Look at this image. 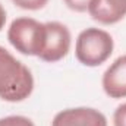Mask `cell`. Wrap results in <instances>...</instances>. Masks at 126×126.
<instances>
[{
	"instance_id": "cell-1",
	"label": "cell",
	"mask_w": 126,
	"mask_h": 126,
	"mask_svg": "<svg viewBox=\"0 0 126 126\" xmlns=\"http://www.w3.org/2000/svg\"><path fill=\"white\" fill-rule=\"evenodd\" d=\"M34 91L31 70L0 46V98L7 103L27 100Z\"/></svg>"
},
{
	"instance_id": "cell-2",
	"label": "cell",
	"mask_w": 126,
	"mask_h": 126,
	"mask_svg": "<svg viewBox=\"0 0 126 126\" xmlns=\"http://www.w3.org/2000/svg\"><path fill=\"white\" fill-rule=\"evenodd\" d=\"M113 37L101 28H87L76 38L75 56L84 66L95 67L107 62L113 53Z\"/></svg>"
},
{
	"instance_id": "cell-3",
	"label": "cell",
	"mask_w": 126,
	"mask_h": 126,
	"mask_svg": "<svg viewBox=\"0 0 126 126\" xmlns=\"http://www.w3.org/2000/svg\"><path fill=\"white\" fill-rule=\"evenodd\" d=\"M46 37V24L34 18H16L7 30V40L12 47L25 56L38 57L43 53Z\"/></svg>"
},
{
	"instance_id": "cell-4",
	"label": "cell",
	"mask_w": 126,
	"mask_h": 126,
	"mask_svg": "<svg viewBox=\"0 0 126 126\" xmlns=\"http://www.w3.org/2000/svg\"><path fill=\"white\" fill-rule=\"evenodd\" d=\"M46 28H47L46 44L43 53L38 57L43 62L56 63L62 60L63 57H66L70 50V43H72L70 31L67 30L66 25L57 21L46 22Z\"/></svg>"
},
{
	"instance_id": "cell-5",
	"label": "cell",
	"mask_w": 126,
	"mask_h": 126,
	"mask_svg": "<svg viewBox=\"0 0 126 126\" xmlns=\"http://www.w3.org/2000/svg\"><path fill=\"white\" fill-rule=\"evenodd\" d=\"M51 126H107V119L93 107H72L59 111Z\"/></svg>"
},
{
	"instance_id": "cell-6",
	"label": "cell",
	"mask_w": 126,
	"mask_h": 126,
	"mask_svg": "<svg viewBox=\"0 0 126 126\" xmlns=\"http://www.w3.org/2000/svg\"><path fill=\"white\" fill-rule=\"evenodd\" d=\"M101 85L110 98H126V54L117 57L106 69Z\"/></svg>"
},
{
	"instance_id": "cell-7",
	"label": "cell",
	"mask_w": 126,
	"mask_h": 126,
	"mask_svg": "<svg viewBox=\"0 0 126 126\" xmlns=\"http://www.w3.org/2000/svg\"><path fill=\"white\" fill-rule=\"evenodd\" d=\"M88 13L98 24H117L126 16V0H91Z\"/></svg>"
},
{
	"instance_id": "cell-8",
	"label": "cell",
	"mask_w": 126,
	"mask_h": 126,
	"mask_svg": "<svg viewBox=\"0 0 126 126\" xmlns=\"http://www.w3.org/2000/svg\"><path fill=\"white\" fill-rule=\"evenodd\" d=\"M0 126H35L31 119L25 116H6L0 119Z\"/></svg>"
},
{
	"instance_id": "cell-9",
	"label": "cell",
	"mask_w": 126,
	"mask_h": 126,
	"mask_svg": "<svg viewBox=\"0 0 126 126\" xmlns=\"http://www.w3.org/2000/svg\"><path fill=\"white\" fill-rule=\"evenodd\" d=\"M12 1L13 4H16L24 10H40L48 3V0H12Z\"/></svg>"
},
{
	"instance_id": "cell-10",
	"label": "cell",
	"mask_w": 126,
	"mask_h": 126,
	"mask_svg": "<svg viewBox=\"0 0 126 126\" xmlns=\"http://www.w3.org/2000/svg\"><path fill=\"white\" fill-rule=\"evenodd\" d=\"M64 4L73 10V12H87L88 10V6H90V1L91 0H63Z\"/></svg>"
},
{
	"instance_id": "cell-11",
	"label": "cell",
	"mask_w": 126,
	"mask_h": 126,
	"mask_svg": "<svg viewBox=\"0 0 126 126\" xmlns=\"http://www.w3.org/2000/svg\"><path fill=\"white\" fill-rule=\"evenodd\" d=\"M113 125L114 126H126V103L120 104L113 114Z\"/></svg>"
},
{
	"instance_id": "cell-12",
	"label": "cell",
	"mask_w": 126,
	"mask_h": 126,
	"mask_svg": "<svg viewBox=\"0 0 126 126\" xmlns=\"http://www.w3.org/2000/svg\"><path fill=\"white\" fill-rule=\"evenodd\" d=\"M4 24H6V10L0 3V31L4 28Z\"/></svg>"
}]
</instances>
